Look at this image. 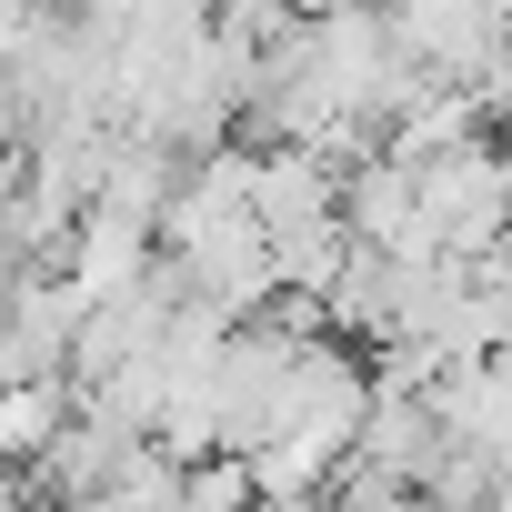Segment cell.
<instances>
[{
    "instance_id": "6da1fadb",
    "label": "cell",
    "mask_w": 512,
    "mask_h": 512,
    "mask_svg": "<svg viewBox=\"0 0 512 512\" xmlns=\"http://www.w3.org/2000/svg\"><path fill=\"white\" fill-rule=\"evenodd\" d=\"M251 221H262V241L332 231L342 221V171L312 161V151H262V171H251Z\"/></svg>"
},
{
    "instance_id": "277c9868",
    "label": "cell",
    "mask_w": 512,
    "mask_h": 512,
    "mask_svg": "<svg viewBox=\"0 0 512 512\" xmlns=\"http://www.w3.org/2000/svg\"><path fill=\"white\" fill-rule=\"evenodd\" d=\"M21 31H31V0H0V71H11V51H21Z\"/></svg>"
},
{
    "instance_id": "3957f363",
    "label": "cell",
    "mask_w": 512,
    "mask_h": 512,
    "mask_svg": "<svg viewBox=\"0 0 512 512\" xmlns=\"http://www.w3.org/2000/svg\"><path fill=\"white\" fill-rule=\"evenodd\" d=\"M61 422H71V392H61V382H21V392H0V462H41Z\"/></svg>"
},
{
    "instance_id": "7a4b0ae2",
    "label": "cell",
    "mask_w": 512,
    "mask_h": 512,
    "mask_svg": "<svg viewBox=\"0 0 512 512\" xmlns=\"http://www.w3.org/2000/svg\"><path fill=\"white\" fill-rule=\"evenodd\" d=\"M121 432L111 422H91V412H71L61 432H51V452H41V482L61 492V502H91V492H111V472H121Z\"/></svg>"
}]
</instances>
